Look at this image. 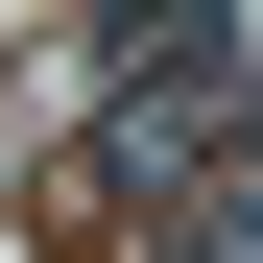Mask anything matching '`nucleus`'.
I'll list each match as a JSON object with an SVG mask.
<instances>
[{"instance_id":"obj_1","label":"nucleus","mask_w":263,"mask_h":263,"mask_svg":"<svg viewBox=\"0 0 263 263\" xmlns=\"http://www.w3.org/2000/svg\"><path fill=\"white\" fill-rule=\"evenodd\" d=\"M96 72H120V96H144V72H215V0H120V24H96Z\"/></svg>"}]
</instances>
